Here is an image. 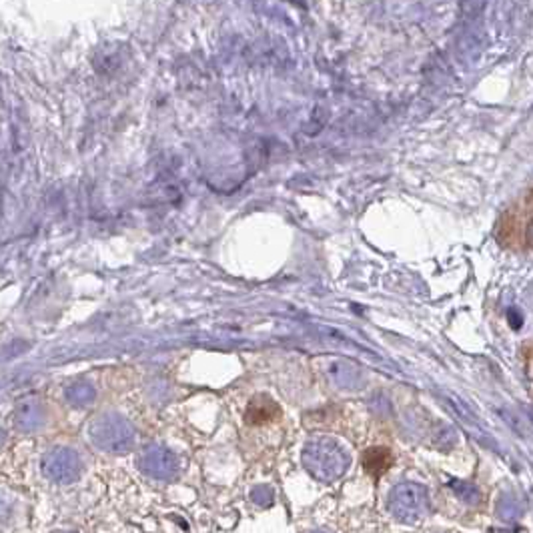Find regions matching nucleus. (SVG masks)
<instances>
[{"label":"nucleus","instance_id":"obj_1","mask_svg":"<svg viewBox=\"0 0 533 533\" xmlns=\"http://www.w3.org/2000/svg\"><path fill=\"white\" fill-rule=\"evenodd\" d=\"M303 461H305V465L309 467V472L315 477L325 479V481H329L333 477H339L343 473V469H345L343 451L333 441H329V439H321V441L309 443L307 449L303 451Z\"/></svg>","mask_w":533,"mask_h":533},{"label":"nucleus","instance_id":"obj_2","mask_svg":"<svg viewBox=\"0 0 533 533\" xmlns=\"http://www.w3.org/2000/svg\"><path fill=\"white\" fill-rule=\"evenodd\" d=\"M389 508L393 515L401 521L415 523L429 513V497L427 489L417 484H401L393 489L389 497Z\"/></svg>","mask_w":533,"mask_h":533},{"label":"nucleus","instance_id":"obj_3","mask_svg":"<svg viewBox=\"0 0 533 533\" xmlns=\"http://www.w3.org/2000/svg\"><path fill=\"white\" fill-rule=\"evenodd\" d=\"M279 415H281V407L275 403L271 397L257 395L251 399L247 413H245V419L251 425H265V423L275 421Z\"/></svg>","mask_w":533,"mask_h":533},{"label":"nucleus","instance_id":"obj_4","mask_svg":"<svg viewBox=\"0 0 533 533\" xmlns=\"http://www.w3.org/2000/svg\"><path fill=\"white\" fill-rule=\"evenodd\" d=\"M391 465H393V455L387 447H371L363 455V467L375 479H379L383 473L389 472Z\"/></svg>","mask_w":533,"mask_h":533},{"label":"nucleus","instance_id":"obj_5","mask_svg":"<svg viewBox=\"0 0 533 533\" xmlns=\"http://www.w3.org/2000/svg\"><path fill=\"white\" fill-rule=\"evenodd\" d=\"M451 489H453L465 503H477V501H479V491H477L475 485L465 484V481H451Z\"/></svg>","mask_w":533,"mask_h":533},{"label":"nucleus","instance_id":"obj_6","mask_svg":"<svg viewBox=\"0 0 533 533\" xmlns=\"http://www.w3.org/2000/svg\"><path fill=\"white\" fill-rule=\"evenodd\" d=\"M508 323H509V327L511 329H521L523 327V315H521V311L520 309H515V307H511V309H508Z\"/></svg>","mask_w":533,"mask_h":533},{"label":"nucleus","instance_id":"obj_7","mask_svg":"<svg viewBox=\"0 0 533 533\" xmlns=\"http://www.w3.org/2000/svg\"><path fill=\"white\" fill-rule=\"evenodd\" d=\"M525 243H527V247L533 248V221L527 224V231H525Z\"/></svg>","mask_w":533,"mask_h":533}]
</instances>
